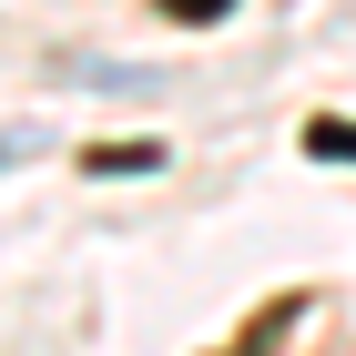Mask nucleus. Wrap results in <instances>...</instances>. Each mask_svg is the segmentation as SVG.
Listing matches in <instances>:
<instances>
[{
  "label": "nucleus",
  "mask_w": 356,
  "mask_h": 356,
  "mask_svg": "<svg viewBox=\"0 0 356 356\" xmlns=\"http://www.w3.org/2000/svg\"><path fill=\"white\" fill-rule=\"evenodd\" d=\"M173 21H224V10H234V0H163Z\"/></svg>",
  "instance_id": "f03ea898"
},
{
  "label": "nucleus",
  "mask_w": 356,
  "mask_h": 356,
  "mask_svg": "<svg viewBox=\"0 0 356 356\" xmlns=\"http://www.w3.org/2000/svg\"><path fill=\"white\" fill-rule=\"evenodd\" d=\"M305 153H326V163H356V122H305Z\"/></svg>",
  "instance_id": "f257e3e1"
}]
</instances>
